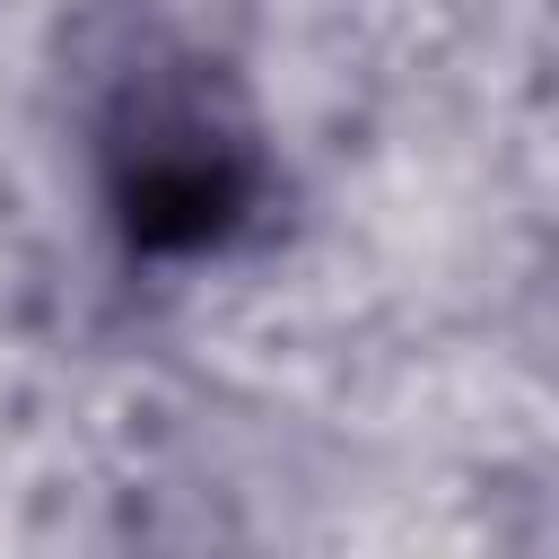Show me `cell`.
<instances>
[{
  "label": "cell",
  "instance_id": "cell-1",
  "mask_svg": "<svg viewBox=\"0 0 559 559\" xmlns=\"http://www.w3.org/2000/svg\"><path fill=\"white\" fill-rule=\"evenodd\" d=\"M96 201L131 262H218L271 201L280 157L245 79L210 52H148L96 114Z\"/></svg>",
  "mask_w": 559,
  "mask_h": 559
},
{
  "label": "cell",
  "instance_id": "cell-2",
  "mask_svg": "<svg viewBox=\"0 0 559 559\" xmlns=\"http://www.w3.org/2000/svg\"><path fill=\"white\" fill-rule=\"evenodd\" d=\"M533 349H542V367L559 376V262L533 280Z\"/></svg>",
  "mask_w": 559,
  "mask_h": 559
}]
</instances>
